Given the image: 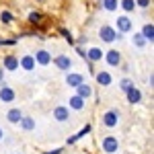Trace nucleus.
Instances as JSON below:
<instances>
[{
	"label": "nucleus",
	"instance_id": "obj_1",
	"mask_svg": "<svg viewBox=\"0 0 154 154\" xmlns=\"http://www.w3.org/2000/svg\"><path fill=\"white\" fill-rule=\"evenodd\" d=\"M99 39L103 41V43H115L117 39H121V33H117L113 27H109V25H103L101 29H99Z\"/></svg>",
	"mask_w": 154,
	"mask_h": 154
},
{
	"label": "nucleus",
	"instance_id": "obj_2",
	"mask_svg": "<svg viewBox=\"0 0 154 154\" xmlns=\"http://www.w3.org/2000/svg\"><path fill=\"white\" fill-rule=\"evenodd\" d=\"M101 121H103V125L109 128V130H111V128H117L119 111H117V109H107L105 113H103V119H101Z\"/></svg>",
	"mask_w": 154,
	"mask_h": 154
},
{
	"label": "nucleus",
	"instance_id": "obj_3",
	"mask_svg": "<svg viewBox=\"0 0 154 154\" xmlns=\"http://www.w3.org/2000/svg\"><path fill=\"white\" fill-rule=\"evenodd\" d=\"M101 148H103L107 154H115L119 150V140L115 136H105V138L101 140Z\"/></svg>",
	"mask_w": 154,
	"mask_h": 154
},
{
	"label": "nucleus",
	"instance_id": "obj_4",
	"mask_svg": "<svg viewBox=\"0 0 154 154\" xmlns=\"http://www.w3.org/2000/svg\"><path fill=\"white\" fill-rule=\"evenodd\" d=\"M51 62H54V66H56L58 70L68 72L72 68V58L66 56V54H60V56H56V58H51Z\"/></svg>",
	"mask_w": 154,
	"mask_h": 154
},
{
	"label": "nucleus",
	"instance_id": "obj_5",
	"mask_svg": "<svg viewBox=\"0 0 154 154\" xmlns=\"http://www.w3.org/2000/svg\"><path fill=\"white\" fill-rule=\"evenodd\" d=\"M103 60L107 62V66H111V68H117L121 66V54H119L117 49H109L103 54Z\"/></svg>",
	"mask_w": 154,
	"mask_h": 154
},
{
	"label": "nucleus",
	"instance_id": "obj_6",
	"mask_svg": "<svg viewBox=\"0 0 154 154\" xmlns=\"http://www.w3.org/2000/svg\"><path fill=\"white\" fill-rule=\"evenodd\" d=\"M115 31H119V33H130L131 29H134V23H131V19L128 17V14H121V17H117V21H115Z\"/></svg>",
	"mask_w": 154,
	"mask_h": 154
},
{
	"label": "nucleus",
	"instance_id": "obj_7",
	"mask_svg": "<svg viewBox=\"0 0 154 154\" xmlns=\"http://www.w3.org/2000/svg\"><path fill=\"white\" fill-rule=\"evenodd\" d=\"M14 99H17V91H14L12 86L2 84V86H0V101H2V103H12Z\"/></svg>",
	"mask_w": 154,
	"mask_h": 154
},
{
	"label": "nucleus",
	"instance_id": "obj_8",
	"mask_svg": "<svg viewBox=\"0 0 154 154\" xmlns=\"http://www.w3.org/2000/svg\"><path fill=\"white\" fill-rule=\"evenodd\" d=\"M35 58L31 56V54H25V56H21V60H19V68H23L25 72H33L35 70Z\"/></svg>",
	"mask_w": 154,
	"mask_h": 154
},
{
	"label": "nucleus",
	"instance_id": "obj_9",
	"mask_svg": "<svg viewBox=\"0 0 154 154\" xmlns=\"http://www.w3.org/2000/svg\"><path fill=\"white\" fill-rule=\"evenodd\" d=\"M33 58H35V64H39V66H49V64H51V54H49L48 49H43V48L37 49Z\"/></svg>",
	"mask_w": 154,
	"mask_h": 154
},
{
	"label": "nucleus",
	"instance_id": "obj_10",
	"mask_svg": "<svg viewBox=\"0 0 154 154\" xmlns=\"http://www.w3.org/2000/svg\"><path fill=\"white\" fill-rule=\"evenodd\" d=\"M54 119L60 121V123L68 121V119H70V109H68L66 105H58L56 109H54Z\"/></svg>",
	"mask_w": 154,
	"mask_h": 154
},
{
	"label": "nucleus",
	"instance_id": "obj_11",
	"mask_svg": "<svg viewBox=\"0 0 154 154\" xmlns=\"http://www.w3.org/2000/svg\"><path fill=\"white\" fill-rule=\"evenodd\" d=\"M2 70L17 72L19 70V58H14V56H4V58H2Z\"/></svg>",
	"mask_w": 154,
	"mask_h": 154
},
{
	"label": "nucleus",
	"instance_id": "obj_12",
	"mask_svg": "<svg viewBox=\"0 0 154 154\" xmlns=\"http://www.w3.org/2000/svg\"><path fill=\"white\" fill-rule=\"evenodd\" d=\"M103 54H105V51H103L101 48L93 45V48L86 49V60H88L91 64H95V62H101V60H103Z\"/></svg>",
	"mask_w": 154,
	"mask_h": 154
},
{
	"label": "nucleus",
	"instance_id": "obj_13",
	"mask_svg": "<svg viewBox=\"0 0 154 154\" xmlns=\"http://www.w3.org/2000/svg\"><path fill=\"white\" fill-rule=\"evenodd\" d=\"M82 82H84L82 74H78V72H68V74H66V84L72 86V88H76L78 84H82Z\"/></svg>",
	"mask_w": 154,
	"mask_h": 154
},
{
	"label": "nucleus",
	"instance_id": "obj_14",
	"mask_svg": "<svg viewBox=\"0 0 154 154\" xmlns=\"http://www.w3.org/2000/svg\"><path fill=\"white\" fill-rule=\"evenodd\" d=\"M125 95H128V103H131V105H138V103L142 101V91H140V88H136V86L128 88V91H125Z\"/></svg>",
	"mask_w": 154,
	"mask_h": 154
},
{
	"label": "nucleus",
	"instance_id": "obj_15",
	"mask_svg": "<svg viewBox=\"0 0 154 154\" xmlns=\"http://www.w3.org/2000/svg\"><path fill=\"white\" fill-rule=\"evenodd\" d=\"M23 119V111L19 109V107H11L8 111H6V121L8 123H19Z\"/></svg>",
	"mask_w": 154,
	"mask_h": 154
},
{
	"label": "nucleus",
	"instance_id": "obj_16",
	"mask_svg": "<svg viewBox=\"0 0 154 154\" xmlns=\"http://www.w3.org/2000/svg\"><path fill=\"white\" fill-rule=\"evenodd\" d=\"M84 103H86L84 99H80L78 95H72L70 101H68V109H70V111H82V109H84Z\"/></svg>",
	"mask_w": 154,
	"mask_h": 154
},
{
	"label": "nucleus",
	"instance_id": "obj_17",
	"mask_svg": "<svg viewBox=\"0 0 154 154\" xmlns=\"http://www.w3.org/2000/svg\"><path fill=\"white\" fill-rule=\"evenodd\" d=\"M76 95L80 97V99H84V101H86V99H91V97H93V86H91V84H86V82L78 84V86H76Z\"/></svg>",
	"mask_w": 154,
	"mask_h": 154
},
{
	"label": "nucleus",
	"instance_id": "obj_18",
	"mask_svg": "<svg viewBox=\"0 0 154 154\" xmlns=\"http://www.w3.org/2000/svg\"><path fill=\"white\" fill-rule=\"evenodd\" d=\"M95 78H97V82L101 84V86H109V84L113 82V76H111V74H109L107 70L97 72V74H95Z\"/></svg>",
	"mask_w": 154,
	"mask_h": 154
},
{
	"label": "nucleus",
	"instance_id": "obj_19",
	"mask_svg": "<svg viewBox=\"0 0 154 154\" xmlns=\"http://www.w3.org/2000/svg\"><path fill=\"white\" fill-rule=\"evenodd\" d=\"M140 35L146 39V43H152V41H154V25H152V23L144 25V27H142V33H140Z\"/></svg>",
	"mask_w": 154,
	"mask_h": 154
},
{
	"label": "nucleus",
	"instance_id": "obj_20",
	"mask_svg": "<svg viewBox=\"0 0 154 154\" xmlns=\"http://www.w3.org/2000/svg\"><path fill=\"white\" fill-rule=\"evenodd\" d=\"M19 125H21V130L31 131V130H35V119L29 117V115H23V119L19 121Z\"/></svg>",
	"mask_w": 154,
	"mask_h": 154
},
{
	"label": "nucleus",
	"instance_id": "obj_21",
	"mask_svg": "<svg viewBox=\"0 0 154 154\" xmlns=\"http://www.w3.org/2000/svg\"><path fill=\"white\" fill-rule=\"evenodd\" d=\"M103 8L107 12H115L119 8V0H103Z\"/></svg>",
	"mask_w": 154,
	"mask_h": 154
},
{
	"label": "nucleus",
	"instance_id": "obj_22",
	"mask_svg": "<svg viewBox=\"0 0 154 154\" xmlns=\"http://www.w3.org/2000/svg\"><path fill=\"white\" fill-rule=\"evenodd\" d=\"M131 43H134L138 49H142V48H146V45H148V43H146V39H144L140 33H136V35L131 37Z\"/></svg>",
	"mask_w": 154,
	"mask_h": 154
},
{
	"label": "nucleus",
	"instance_id": "obj_23",
	"mask_svg": "<svg viewBox=\"0 0 154 154\" xmlns=\"http://www.w3.org/2000/svg\"><path fill=\"white\" fill-rule=\"evenodd\" d=\"M119 6H121L125 12H131L134 8H136V2H134V0H121V2H119Z\"/></svg>",
	"mask_w": 154,
	"mask_h": 154
},
{
	"label": "nucleus",
	"instance_id": "obj_24",
	"mask_svg": "<svg viewBox=\"0 0 154 154\" xmlns=\"http://www.w3.org/2000/svg\"><path fill=\"white\" fill-rule=\"evenodd\" d=\"M0 21L4 25H8V23H12V14L8 11H0Z\"/></svg>",
	"mask_w": 154,
	"mask_h": 154
},
{
	"label": "nucleus",
	"instance_id": "obj_25",
	"mask_svg": "<svg viewBox=\"0 0 154 154\" xmlns=\"http://www.w3.org/2000/svg\"><path fill=\"white\" fill-rule=\"evenodd\" d=\"M131 86H134V80H131V78L119 80V88H121V91H128V88H131Z\"/></svg>",
	"mask_w": 154,
	"mask_h": 154
},
{
	"label": "nucleus",
	"instance_id": "obj_26",
	"mask_svg": "<svg viewBox=\"0 0 154 154\" xmlns=\"http://www.w3.org/2000/svg\"><path fill=\"white\" fill-rule=\"evenodd\" d=\"M88 131H91V125H88V123H86V125H84L82 130L78 131V134H76V136H74V138H76V140H78V138H82V136H86V134H88Z\"/></svg>",
	"mask_w": 154,
	"mask_h": 154
},
{
	"label": "nucleus",
	"instance_id": "obj_27",
	"mask_svg": "<svg viewBox=\"0 0 154 154\" xmlns=\"http://www.w3.org/2000/svg\"><path fill=\"white\" fill-rule=\"evenodd\" d=\"M39 19H41V14H39V12H37V11L29 12V21H31V23H37Z\"/></svg>",
	"mask_w": 154,
	"mask_h": 154
},
{
	"label": "nucleus",
	"instance_id": "obj_28",
	"mask_svg": "<svg viewBox=\"0 0 154 154\" xmlns=\"http://www.w3.org/2000/svg\"><path fill=\"white\" fill-rule=\"evenodd\" d=\"M136 2V6H140V8H148L150 6V0H134Z\"/></svg>",
	"mask_w": 154,
	"mask_h": 154
},
{
	"label": "nucleus",
	"instance_id": "obj_29",
	"mask_svg": "<svg viewBox=\"0 0 154 154\" xmlns=\"http://www.w3.org/2000/svg\"><path fill=\"white\" fill-rule=\"evenodd\" d=\"M60 31H62V35H64V37H66V39H68V41L72 43V45H74V39H72V35H70V33H68L66 29H60Z\"/></svg>",
	"mask_w": 154,
	"mask_h": 154
},
{
	"label": "nucleus",
	"instance_id": "obj_30",
	"mask_svg": "<svg viewBox=\"0 0 154 154\" xmlns=\"http://www.w3.org/2000/svg\"><path fill=\"white\" fill-rule=\"evenodd\" d=\"M74 48H76V51H78V56H80V58H84V60H86V51H84V49L80 48V45H74Z\"/></svg>",
	"mask_w": 154,
	"mask_h": 154
},
{
	"label": "nucleus",
	"instance_id": "obj_31",
	"mask_svg": "<svg viewBox=\"0 0 154 154\" xmlns=\"http://www.w3.org/2000/svg\"><path fill=\"white\" fill-rule=\"evenodd\" d=\"M45 154H62V148H58V150H51V152H45Z\"/></svg>",
	"mask_w": 154,
	"mask_h": 154
},
{
	"label": "nucleus",
	"instance_id": "obj_32",
	"mask_svg": "<svg viewBox=\"0 0 154 154\" xmlns=\"http://www.w3.org/2000/svg\"><path fill=\"white\" fill-rule=\"evenodd\" d=\"M4 80V70H2V66H0V82Z\"/></svg>",
	"mask_w": 154,
	"mask_h": 154
},
{
	"label": "nucleus",
	"instance_id": "obj_33",
	"mask_svg": "<svg viewBox=\"0 0 154 154\" xmlns=\"http://www.w3.org/2000/svg\"><path fill=\"white\" fill-rule=\"evenodd\" d=\"M2 138H4V131H2V128H0V142H2Z\"/></svg>",
	"mask_w": 154,
	"mask_h": 154
},
{
	"label": "nucleus",
	"instance_id": "obj_34",
	"mask_svg": "<svg viewBox=\"0 0 154 154\" xmlns=\"http://www.w3.org/2000/svg\"><path fill=\"white\" fill-rule=\"evenodd\" d=\"M37 2H41V0H37Z\"/></svg>",
	"mask_w": 154,
	"mask_h": 154
}]
</instances>
